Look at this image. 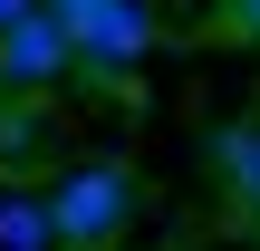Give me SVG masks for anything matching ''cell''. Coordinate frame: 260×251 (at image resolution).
<instances>
[{
	"label": "cell",
	"mask_w": 260,
	"mask_h": 251,
	"mask_svg": "<svg viewBox=\"0 0 260 251\" xmlns=\"http://www.w3.org/2000/svg\"><path fill=\"white\" fill-rule=\"evenodd\" d=\"M125 222H135V164H125V155H87V164H68V174L48 184V232L68 251L116 242Z\"/></svg>",
	"instance_id": "obj_1"
},
{
	"label": "cell",
	"mask_w": 260,
	"mask_h": 251,
	"mask_svg": "<svg viewBox=\"0 0 260 251\" xmlns=\"http://www.w3.org/2000/svg\"><path fill=\"white\" fill-rule=\"evenodd\" d=\"M68 39H77V68H106V77H116V68H135L164 29H154V10H145V0H96V10H77V19H68Z\"/></svg>",
	"instance_id": "obj_2"
},
{
	"label": "cell",
	"mask_w": 260,
	"mask_h": 251,
	"mask_svg": "<svg viewBox=\"0 0 260 251\" xmlns=\"http://www.w3.org/2000/svg\"><path fill=\"white\" fill-rule=\"evenodd\" d=\"M77 68V39L58 10H29L19 29H0V87H58Z\"/></svg>",
	"instance_id": "obj_3"
},
{
	"label": "cell",
	"mask_w": 260,
	"mask_h": 251,
	"mask_svg": "<svg viewBox=\"0 0 260 251\" xmlns=\"http://www.w3.org/2000/svg\"><path fill=\"white\" fill-rule=\"evenodd\" d=\"M212 164H222L232 203H241V213H260V126H222V135H212Z\"/></svg>",
	"instance_id": "obj_4"
},
{
	"label": "cell",
	"mask_w": 260,
	"mask_h": 251,
	"mask_svg": "<svg viewBox=\"0 0 260 251\" xmlns=\"http://www.w3.org/2000/svg\"><path fill=\"white\" fill-rule=\"evenodd\" d=\"M48 193H0V251H48Z\"/></svg>",
	"instance_id": "obj_5"
},
{
	"label": "cell",
	"mask_w": 260,
	"mask_h": 251,
	"mask_svg": "<svg viewBox=\"0 0 260 251\" xmlns=\"http://www.w3.org/2000/svg\"><path fill=\"white\" fill-rule=\"evenodd\" d=\"M222 29L232 39H260V0H222Z\"/></svg>",
	"instance_id": "obj_6"
},
{
	"label": "cell",
	"mask_w": 260,
	"mask_h": 251,
	"mask_svg": "<svg viewBox=\"0 0 260 251\" xmlns=\"http://www.w3.org/2000/svg\"><path fill=\"white\" fill-rule=\"evenodd\" d=\"M29 10H48V0H0V29H19Z\"/></svg>",
	"instance_id": "obj_7"
},
{
	"label": "cell",
	"mask_w": 260,
	"mask_h": 251,
	"mask_svg": "<svg viewBox=\"0 0 260 251\" xmlns=\"http://www.w3.org/2000/svg\"><path fill=\"white\" fill-rule=\"evenodd\" d=\"M48 10H58V19H77V10H96V0H48Z\"/></svg>",
	"instance_id": "obj_8"
}]
</instances>
